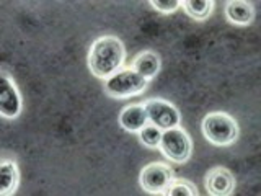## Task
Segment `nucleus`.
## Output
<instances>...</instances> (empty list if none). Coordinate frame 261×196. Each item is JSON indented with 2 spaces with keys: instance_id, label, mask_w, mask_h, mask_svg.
<instances>
[{
  "instance_id": "f257e3e1",
  "label": "nucleus",
  "mask_w": 261,
  "mask_h": 196,
  "mask_svg": "<svg viewBox=\"0 0 261 196\" xmlns=\"http://www.w3.org/2000/svg\"><path fill=\"white\" fill-rule=\"evenodd\" d=\"M87 61L93 76L106 80L122 69L126 61V46L116 36H101L90 46Z\"/></svg>"
},
{
  "instance_id": "f03ea898",
  "label": "nucleus",
  "mask_w": 261,
  "mask_h": 196,
  "mask_svg": "<svg viewBox=\"0 0 261 196\" xmlns=\"http://www.w3.org/2000/svg\"><path fill=\"white\" fill-rule=\"evenodd\" d=\"M204 137L214 145H230L239 139V122L225 111H212L201 122Z\"/></svg>"
},
{
  "instance_id": "7ed1b4c3",
  "label": "nucleus",
  "mask_w": 261,
  "mask_h": 196,
  "mask_svg": "<svg viewBox=\"0 0 261 196\" xmlns=\"http://www.w3.org/2000/svg\"><path fill=\"white\" fill-rule=\"evenodd\" d=\"M149 85V80L144 79L142 76L133 69H121L114 76L105 80L103 88L105 93L113 98H129L141 95Z\"/></svg>"
},
{
  "instance_id": "20e7f679",
  "label": "nucleus",
  "mask_w": 261,
  "mask_h": 196,
  "mask_svg": "<svg viewBox=\"0 0 261 196\" xmlns=\"http://www.w3.org/2000/svg\"><path fill=\"white\" fill-rule=\"evenodd\" d=\"M159 149L167 159L175 163H186L191 157L193 152V142L191 137L183 128H171L162 131V139Z\"/></svg>"
},
{
  "instance_id": "39448f33",
  "label": "nucleus",
  "mask_w": 261,
  "mask_h": 196,
  "mask_svg": "<svg viewBox=\"0 0 261 196\" xmlns=\"http://www.w3.org/2000/svg\"><path fill=\"white\" fill-rule=\"evenodd\" d=\"M175 178V170L168 163L152 162L141 170L139 183H141L144 191L150 194H165L167 188Z\"/></svg>"
},
{
  "instance_id": "423d86ee",
  "label": "nucleus",
  "mask_w": 261,
  "mask_h": 196,
  "mask_svg": "<svg viewBox=\"0 0 261 196\" xmlns=\"http://www.w3.org/2000/svg\"><path fill=\"white\" fill-rule=\"evenodd\" d=\"M144 106L147 116H149V122H152L153 126H157L162 131L176 128L181 122V114L176 110V106H173L167 100L152 98V100H147Z\"/></svg>"
},
{
  "instance_id": "0eeeda50",
  "label": "nucleus",
  "mask_w": 261,
  "mask_h": 196,
  "mask_svg": "<svg viewBox=\"0 0 261 196\" xmlns=\"http://www.w3.org/2000/svg\"><path fill=\"white\" fill-rule=\"evenodd\" d=\"M21 95L16 88L13 79L4 70L2 72V88H0V113L4 118L13 119L21 113Z\"/></svg>"
},
{
  "instance_id": "6e6552de",
  "label": "nucleus",
  "mask_w": 261,
  "mask_h": 196,
  "mask_svg": "<svg viewBox=\"0 0 261 196\" xmlns=\"http://www.w3.org/2000/svg\"><path fill=\"white\" fill-rule=\"evenodd\" d=\"M204 186H206L207 194L212 196H230L235 191V177L225 167H214L211 168L206 177H204Z\"/></svg>"
},
{
  "instance_id": "1a4fd4ad",
  "label": "nucleus",
  "mask_w": 261,
  "mask_h": 196,
  "mask_svg": "<svg viewBox=\"0 0 261 196\" xmlns=\"http://www.w3.org/2000/svg\"><path fill=\"white\" fill-rule=\"evenodd\" d=\"M119 125L127 133H139L144 126L149 125L144 105H129L119 113Z\"/></svg>"
},
{
  "instance_id": "9d476101",
  "label": "nucleus",
  "mask_w": 261,
  "mask_h": 196,
  "mask_svg": "<svg viewBox=\"0 0 261 196\" xmlns=\"http://www.w3.org/2000/svg\"><path fill=\"white\" fill-rule=\"evenodd\" d=\"M225 18L239 27H247L255 20V5L245 0H228L225 4Z\"/></svg>"
},
{
  "instance_id": "9b49d317",
  "label": "nucleus",
  "mask_w": 261,
  "mask_h": 196,
  "mask_svg": "<svg viewBox=\"0 0 261 196\" xmlns=\"http://www.w3.org/2000/svg\"><path fill=\"white\" fill-rule=\"evenodd\" d=\"M130 69L136 70L139 76L147 80H152L160 70V56L153 51H142L139 53L130 64Z\"/></svg>"
},
{
  "instance_id": "f8f14e48",
  "label": "nucleus",
  "mask_w": 261,
  "mask_h": 196,
  "mask_svg": "<svg viewBox=\"0 0 261 196\" xmlns=\"http://www.w3.org/2000/svg\"><path fill=\"white\" fill-rule=\"evenodd\" d=\"M0 177H2V188L0 193L4 196H10L16 191L20 183V172L15 160H4L0 165Z\"/></svg>"
},
{
  "instance_id": "ddd939ff",
  "label": "nucleus",
  "mask_w": 261,
  "mask_h": 196,
  "mask_svg": "<svg viewBox=\"0 0 261 196\" xmlns=\"http://www.w3.org/2000/svg\"><path fill=\"white\" fill-rule=\"evenodd\" d=\"M181 5H183V10L186 12V15L198 21L207 20L212 15V12H214V7H216V4L212 2V0H186V2H183Z\"/></svg>"
},
{
  "instance_id": "4468645a",
  "label": "nucleus",
  "mask_w": 261,
  "mask_h": 196,
  "mask_svg": "<svg viewBox=\"0 0 261 196\" xmlns=\"http://www.w3.org/2000/svg\"><path fill=\"white\" fill-rule=\"evenodd\" d=\"M198 194L199 191L196 190V186L191 182L181 178H175L165 191V196H198Z\"/></svg>"
},
{
  "instance_id": "2eb2a0df",
  "label": "nucleus",
  "mask_w": 261,
  "mask_h": 196,
  "mask_svg": "<svg viewBox=\"0 0 261 196\" xmlns=\"http://www.w3.org/2000/svg\"><path fill=\"white\" fill-rule=\"evenodd\" d=\"M139 139H141V142L149 147V149H157L160 145V139H162V129H159L157 126L153 125H147L144 126L141 131H139Z\"/></svg>"
},
{
  "instance_id": "dca6fc26",
  "label": "nucleus",
  "mask_w": 261,
  "mask_h": 196,
  "mask_svg": "<svg viewBox=\"0 0 261 196\" xmlns=\"http://www.w3.org/2000/svg\"><path fill=\"white\" fill-rule=\"evenodd\" d=\"M150 5L160 13H173L181 7V2L178 0H152Z\"/></svg>"
}]
</instances>
